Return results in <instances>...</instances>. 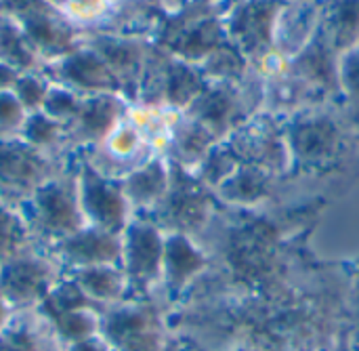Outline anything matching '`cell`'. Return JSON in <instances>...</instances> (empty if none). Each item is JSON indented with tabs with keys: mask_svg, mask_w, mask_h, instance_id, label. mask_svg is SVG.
Segmentation results:
<instances>
[{
	"mask_svg": "<svg viewBox=\"0 0 359 351\" xmlns=\"http://www.w3.org/2000/svg\"><path fill=\"white\" fill-rule=\"evenodd\" d=\"M17 211L34 244L42 249H50L53 244L86 227L78 192L76 152L69 162L57 175L46 179Z\"/></svg>",
	"mask_w": 359,
	"mask_h": 351,
	"instance_id": "1",
	"label": "cell"
},
{
	"mask_svg": "<svg viewBox=\"0 0 359 351\" xmlns=\"http://www.w3.org/2000/svg\"><path fill=\"white\" fill-rule=\"evenodd\" d=\"M0 13L19 23L44 65L82 44L84 34L46 0H0Z\"/></svg>",
	"mask_w": 359,
	"mask_h": 351,
	"instance_id": "2",
	"label": "cell"
},
{
	"mask_svg": "<svg viewBox=\"0 0 359 351\" xmlns=\"http://www.w3.org/2000/svg\"><path fill=\"white\" fill-rule=\"evenodd\" d=\"M65 272L53 255L29 244L0 267V295L17 312H34Z\"/></svg>",
	"mask_w": 359,
	"mask_h": 351,
	"instance_id": "3",
	"label": "cell"
},
{
	"mask_svg": "<svg viewBox=\"0 0 359 351\" xmlns=\"http://www.w3.org/2000/svg\"><path fill=\"white\" fill-rule=\"evenodd\" d=\"M72 154H48L23 139L0 141V202L17 211L46 179L69 162Z\"/></svg>",
	"mask_w": 359,
	"mask_h": 351,
	"instance_id": "4",
	"label": "cell"
},
{
	"mask_svg": "<svg viewBox=\"0 0 359 351\" xmlns=\"http://www.w3.org/2000/svg\"><path fill=\"white\" fill-rule=\"evenodd\" d=\"M166 234L149 217H133L122 232L120 267L130 286V299H154L162 282Z\"/></svg>",
	"mask_w": 359,
	"mask_h": 351,
	"instance_id": "5",
	"label": "cell"
},
{
	"mask_svg": "<svg viewBox=\"0 0 359 351\" xmlns=\"http://www.w3.org/2000/svg\"><path fill=\"white\" fill-rule=\"evenodd\" d=\"M99 335L114 351H162L168 345L154 299H126L103 310Z\"/></svg>",
	"mask_w": 359,
	"mask_h": 351,
	"instance_id": "6",
	"label": "cell"
},
{
	"mask_svg": "<svg viewBox=\"0 0 359 351\" xmlns=\"http://www.w3.org/2000/svg\"><path fill=\"white\" fill-rule=\"evenodd\" d=\"M76 164L80 204L86 225L120 236L135 217L126 200L122 179L97 171L80 152H76Z\"/></svg>",
	"mask_w": 359,
	"mask_h": 351,
	"instance_id": "7",
	"label": "cell"
},
{
	"mask_svg": "<svg viewBox=\"0 0 359 351\" xmlns=\"http://www.w3.org/2000/svg\"><path fill=\"white\" fill-rule=\"evenodd\" d=\"M82 42L90 46L116 74L124 88V97L135 103L139 82L151 51V40L116 34V32H86L82 36Z\"/></svg>",
	"mask_w": 359,
	"mask_h": 351,
	"instance_id": "8",
	"label": "cell"
},
{
	"mask_svg": "<svg viewBox=\"0 0 359 351\" xmlns=\"http://www.w3.org/2000/svg\"><path fill=\"white\" fill-rule=\"evenodd\" d=\"M42 72L50 82L67 86L82 97L101 95V93L124 95V88L120 80L116 78V74L84 42L72 53L63 55L61 59L42 65Z\"/></svg>",
	"mask_w": 359,
	"mask_h": 351,
	"instance_id": "9",
	"label": "cell"
},
{
	"mask_svg": "<svg viewBox=\"0 0 359 351\" xmlns=\"http://www.w3.org/2000/svg\"><path fill=\"white\" fill-rule=\"evenodd\" d=\"M128 110L130 101L118 93L82 97L74 120L67 124L69 147L74 152L99 147L126 118Z\"/></svg>",
	"mask_w": 359,
	"mask_h": 351,
	"instance_id": "10",
	"label": "cell"
},
{
	"mask_svg": "<svg viewBox=\"0 0 359 351\" xmlns=\"http://www.w3.org/2000/svg\"><path fill=\"white\" fill-rule=\"evenodd\" d=\"M63 272L95 267V265H120L122 261V234H109L99 227H82L65 240L46 249Z\"/></svg>",
	"mask_w": 359,
	"mask_h": 351,
	"instance_id": "11",
	"label": "cell"
},
{
	"mask_svg": "<svg viewBox=\"0 0 359 351\" xmlns=\"http://www.w3.org/2000/svg\"><path fill=\"white\" fill-rule=\"evenodd\" d=\"M322 6L324 0H290L282 4L273 32L276 51L282 59L290 61L316 38L322 23Z\"/></svg>",
	"mask_w": 359,
	"mask_h": 351,
	"instance_id": "12",
	"label": "cell"
},
{
	"mask_svg": "<svg viewBox=\"0 0 359 351\" xmlns=\"http://www.w3.org/2000/svg\"><path fill=\"white\" fill-rule=\"evenodd\" d=\"M170 185L168 158L156 156L122 177V187L135 217H147L162 202Z\"/></svg>",
	"mask_w": 359,
	"mask_h": 351,
	"instance_id": "13",
	"label": "cell"
},
{
	"mask_svg": "<svg viewBox=\"0 0 359 351\" xmlns=\"http://www.w3.org/2000/svg\"><path fill=\"white\" fill-rule=\"evenodd\" d=\"M99 310H107L130 299V286L120 265H95L65 272Z\"/></svg>",
	"mask_w": 359,
	"mask_h": 351,
	"instance_id": "14",
	"label": "cell"
},
{
	"mask_svg": "<svg viewBox=\"0 0 359 351\" xmlns=\"http://www.w3.org/2000/svg\"><path fill=\"white\" fill-rule=\"evenodd\" d=\"M320 34L341 59L359 48V0H324Z\"/></svg>",
	"mask_w": 359,
	"mask_h": 351,
	"instance_id": "15",
	"label": "cell"
},
{
	"mask_svg": "<svg viewBox=\"0 0 359 351\" xmlns=\"http://www.w3.org/2000/svg\"><path fill=\"white\" fill-rule=\"evenodd\" d=\"M0 351H61L36 312H17L0 333Z\"/></svg>",
	"mask_w": 359,
	"mask_h": 351,
	"instance_id": "16",
	"label": "cell"
},
{
	"mask_svg": "<svg viewBox=\"0 0 359 351\" xmlns=\"http://www.w3.org/2000/svg\"><path fill=\"white\" fill-rule=\"evenodd\" d=\"M0 63L8 65L17 74L40 72L44 65L42 59L32 48L19 23L2 13H0Z\"/></svg>",
	"mask_w": 359,
	"mask_h": 351,
	"instance_id": "17",
	"label": "cell"
},
{
	"mask_svg": "<svg viewBox=\"0 0 359 351\" xmlns=\"http://www.w3.org/2000/svg\"><path fill=\"white\" fill-rule=\"evenodd\" d=\"M25 143L48 152V154H57V156H67L74 150L69 147V137H67V124H61L57 120H53L50 116H46L42 110L38 112H29L27 120L23 124L21 137Z\"/></svg>",
	"mask_w": 359,
	"mask_h": 351,
	"instance_id": "18",
	"label": "cell"
},
{
	"mask_svg": "<svg viewBox=\"0 0 359 351\" xmlns=\"http://www.w3.org/2000/svg\"><path fill=\"white\" fill-rule=\"evenodd\" d=\"M44 324L48 326V331L53 333V337L57 339V343L63 347L90 339L95 335H99L101 329V310L99 307H82V310H74L61 316H55L50 320H44Z\"/></svg>",
	"mask_w": 359,
	"mask_h": 351,
	"instance_id": "19",
	"label": "cell"
},
{
	"mask_svg": "<svg viewBox=\"0 0 359 351\" xmlns=\"http://www.w3.org/2000/svg\"><path fill=\"white\" fill-rule=\"evenodd\" d=\"M118 0H65L59 8L82 34L105 29L116 13Z\"/></svg>",
	"mask_w": 359,
	"mask_h": 351,
	"instance_id": "20",
	"label": "cell"
},
{
	"mask_svg": "<svg viewBox=\"0 0 359 351\" xmlns=\"http://www.w3.org/2000/svg\"><path fill=\"white\" fill-rule=\"evenodd\" d=\"M29 244H34V240L19 211L0 202V267Z\"/></svg>",
	"mask_w": 359,
	"mask_h": 351,
	"instance_id": "21",
	"label": "cell"
},
{
	"mask_svg": "<svg viewBox=\"0 0 359 351\" xmlns=\"http://www.w3.org/2000/svg\"><path fill=\"white\" fill-rule=\"evenodd\" d=\"M341 103L359 135V48L341 59Z\"/></svg>",
	"mask_w": 359,
	"mask_h": 351,
	"instance_id": "22",
	"label": "cell"
},
{
	"mask_svg": "<svg viewBox=\"0 0 359 351\" xmlns=\"http://www.w3.org/2000/svg\"><path fill=\"white\" fill-rule=\"evenodd\" d=\"M50 80L44 76V72H25L19 74L13 84V95L19 99V103L25 107V112H38L44 103V97L48 93Z\"/></svg>",
	"mask_w": 359,
	"mask_h": 351,
	"instance_id": "23",
	"label": "cell"
},
{
	"mask_svg": "<svg viewBox=\"0 0 359 351\" xmlns=\"http://www.w3.org/2000/svg\"><path fill=\"white\" fill-rule=\"evenodd\" d=\"M80 101H82V95L74 93L67 86H61V84L50 82L48 93H46L44 103H42L40 110L46 116H50L53 120H57L61 124H69L74 120L78 107H80Z\"/></svg>",
	"mask_w": 359,
	"mask_h": 351,
	"instance_id": "24",
	"label": "cell"
},
{
	"mask_svg": "<svg viewBox=\"0 0 359 351\" xmlns=\"http://www.w3.org/2000/svg\"><path fill=\"white\" fill-rule=\"evenodd\" d=\"M25 120H27V112L13 95V91L0 93V141L19 139Z\"/></svg>",
	"mask_w": 359,
	"mask_h": 351,
	"instance_id": "25",
	"label": "cell"
},
{
	"mask_svg": "<svg viewBox=\"0 0 359 351\" xmlns=\"http://www.w3.org/2000/svg\"><path fill=\"white\" fill-rule=\"evenodd\" d=\"M61 351H114L109 347V343L101 337V335H95L90 339H84V341H78V343H72L67 347H63Z\"/></svg>",
	"mask_w": 359,
	"mask_h": 351,
	"instance_id": "26",
	"label": "cell"
},
{
	"mask_svg": "<svg viewBox=\"0 0 359 351\" xmlns=\"http://www.w3.org/2000/svg\"><path fill=\"white\" fill-rule=\"evenodd\" d=\"M17 76H19V74H17L15 69H11L8 65L0 63V93L11 91L13 84H15V80H17Z\"/></svg>",
	"mask_w": 359,
	"mask_h": 351,
	"instance_id": "27",
	"label": "cell"
},
{
	"mask_svg": "<svg viewBox=\"0 0 359 351\" xmlns=\"http://www.w3.org/2000/svg\"><path fill=\"white\" fill-rule=\"evenodd\" d=\"M13 310H11V305L2 299V295H0V333L4 331V326L8 324V320L13 318Z\"/></svg>",
	"mask_w": 359,
	"mask_h": 351,
	"instance_id": "28",
	"label": "cell"
},
{
	"mask_svg": "<svg viewBox=\"0 0 359 351\" xmlns=\"http://www.w3.org/2000/svg\"><path fill=\"white\" fill-rule=\"evenodd\" d=\"M160 4H164L166 8H168V13H172V11H177L179 6H183L187 0H158Z\"/></svg>",
	"mask_w": 359,
	"mask_h": 351,
	"instance_id": "29",
	"label": "cell"
},
{
	"mask_svg": "<svg viewBox=\"0 0 359 351\" xmlns=\"http://www.w3.org/2000/svg\"><path fill=\"white\" fill-rule=\"evenodd\" d=\"M46 2H50L53 6H57V8H61L63 4H65V0H46Z\"/></svg>",
	"mask_w": 359,
	"mask_h": 351,
	"instance_id": "30",
	"label": "cell"
},
{
	"mask_svg": "<svg viewBox=\"0 0 359 351\" xmlns=\"http://www.w3.org/2000/svg\"><path fill=\"white\" fill-rule=\"evenodd\" d=\"M187 2H227V0H187Z\"/></svg>",
	"mask_w": 359,
	"mask_h": 351,
	"instance_id": "31",
	"label": "cell"
},
{
	"mask_svg": "<svg viewBox=\"0 0 359 351\" xmlns=\"http://www.w3.org/2000/svg\"><path fill=\"white\" fill-rule=\"evenodd\" d=\"M284 2H290V0H284Z\"/></svg>",
	"mask_w": 359,
	"mask_h": 351,
	"instance_id": "32",
	"label": "cell"
}]
</instances>
